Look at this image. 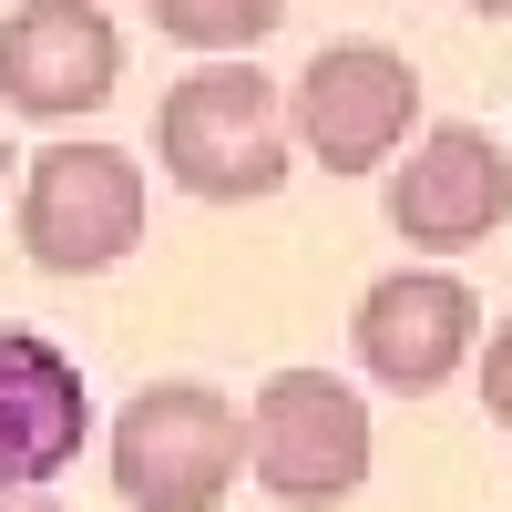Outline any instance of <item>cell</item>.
<instances>
[{
  "instance_id": "1",
  "label": "cell",
  "mask_w": 512,
  "mask_h": 512,
  "mask_svg": "<svg viewBox=\"0 0 512 512\" xmlns=\"http://www.w3.org/2000/svg\"><path fill=\"white\" fill-rule=\"evenodd\" d=\"M154 154L195 205H267L287 185V93L256 62H195L154 103Z\"/></svg>"
},
{
  "instance_id": "2",
  "label": "cell",
  "mask_w": 512,
  "mask_h": 512,
  "mask_svg": "<svg viewBox=\"0 0 512 512\" xmlns=\"http://www.w3.org/2000/svg\"><path fill=\"white\" fill-rule=\"evenodd\" d=\"M246 472V410L205 379H144L113 410V492L134 512H216Z\"/></svg>"
},
{
  "instance_id": "3",
  "label": "cell",
  "mask_w": 512,
  "mask_h": 512,
  "mask_svg": "<svg viewBox=\"0 0 512 512\" xmlns=\"http://www.w3.org/2000/svg\"><path fill=\"white\" fill-rule=\"evenodd\" d=\"M144 246V164L123 144H52L21 164V256L52 277H103Z\"/></svg>"
},
{
  "instance_id": "4",
  "label": "cell",
  "mask_w": 512,
  "mask_h": 512,
  "mask_svg": "<svg viewBox=\"0 0 512 512\" xmlns=\"http://www.w3.org/2000/svg\"><path fill=\"white\" fill-rule=\"evenodd\" d=\"M246 472L267 482V502L328 512L369 482V400L328 369H277L246 410Z\"/></svg>"
},
{
  "instance_id": "5",
  "label": "cell",
  "mask_w": 512,
  "mask_h": 512,
  "mask_svg": "<svg viewBox=\"0 0 512 512\" xmlns=\"http://www.w3.org/2000/svg\"><path fill=\"white\" fill-rule=\"evenodd\" d=\"M410 123H420V72L390 41H328V52L287 82V144H308L328 175L400 164Z\"/></svg>"
},
{
  "instance_id": "6",
  "label": "cell",
  "mask_w": 512,
  "mask_h": 512,
  "mask_svg": "<svg viewBox=\"0 0 512 512\" xmlns=\"http://www.w3.org/2000/svg\"><path fill=\"white\" fill-rule=\"evenodd\" d=\"M113 82H123V31L93 0H21L0 21V113L72 123V113H103Z\"/></svg>"
},
{
  "instance_id": "7",
  "label": "cell",
  "mask_w": 512,
  "mask_h": 512,
  "mask_svg": "<svg viewBox=\"0 0 512 512\" xmlns=\"http://www.w3.org/2000/svg\"><path fill=\"white\" fill-rule=\"evenodd\" d=\"M512 216V154L482 123H431L400 164H390V226L420 256H461Z\"/></svg>"
},
{
  "instance_id": "8",
  "label": "cell",
  "mask_w": 512,
  "mask_h": 512,
  "mask_svg": "<svg viewBox=\"0 0 512 512\" xmlns=\"http://www.w3.org/2000/svg\"><path fill=\"white\" fill-rule=\"evenodd\" d=\"M349 349H359V369L379 379V390L431 400L441 379L482 349V297L461 287V277H441V267H400V277H379L359 297Z\"/></svg>"
},
{
  "instance_id": "9",
  "label": "cell",
  "mask_w": 512,
  "mask_h": 512,
  "mask_svg": "<svg viewBox=\"0 0 512 512\" xmlns=\"http://www.w3.org/2000/svg\"><path fill=\"white\" fill-rule=\"evenodd\" d=\"M93 441V390L82 359L41 328H0V502L41 492L52 472H72Z\"/></svg>"
},
{
  "instance_id": "10",
  "label": "cell",
  "mask_w": 512,
  "mask_h": 512,
  "mask_svg": "<svg viewBox=\"0 0 512 512\" xmlns=\"http://www.w3.org/2000/svg\"><path fill=\"white\" fill-rule=\"evenodd\" d=\"M134 11H154V31L205 52V62H246L256 41L287 21V0H134Z\"/></svg>"
},
{
  "instance_id": "11",
  "label": "cell",
  "mask_w": 512,
  "mask_h": 512,
  "mask_svg": "<svg viewBox=\"0 0 512 512\" xmlns=\"http://www.w3.org/2000/svg\"><path fill=\"white\" fill-rule=\"evenodd\" d=\"M482 410H492L502 431H512V318L492 328V349H482Z\"/></svg>"
},
{
  "instance_id": "12",
  "label": "cell",
  "mask_w": 512,
  "mask_h": 512,
  "mask_svg": "<svg viewBox=\"0 0 512 512\" xmlns=\"http://www.w3.org/2000/svg\"><path fill=\"white\" fill-rule=\"evenodd\" d=\"M21 185V164H11V134H0V195H11Z\"/></svg>"
},
{
  "instance_id": "13",
  "label": "cell",
  "mask_w": 512,
  "mask_h": 512,
  "mask_svg": "<svg viewBox=\"0 0 512 512\" xmlns=\"http://www.w3.org/2000/svg\"><path fill=\"white\" fill-rule=\"evenodd\" d=\"M461 11H512V0H461Z\"/></svg>"
},
{
  "instance_id": "14",
  "label": "cell",
  "mask_w": 512,
  "mask_h": 512,
  "mask_svg": "<svg viewBox=\"0 0 512 512\" xmlns=\"http://www.w3.org/2000/svg\"><path fill=\"white\" fill-rule=\"evenodd\" d=\"M0 512H52V502H0Z\"/></svg>"
}]
</instances>
